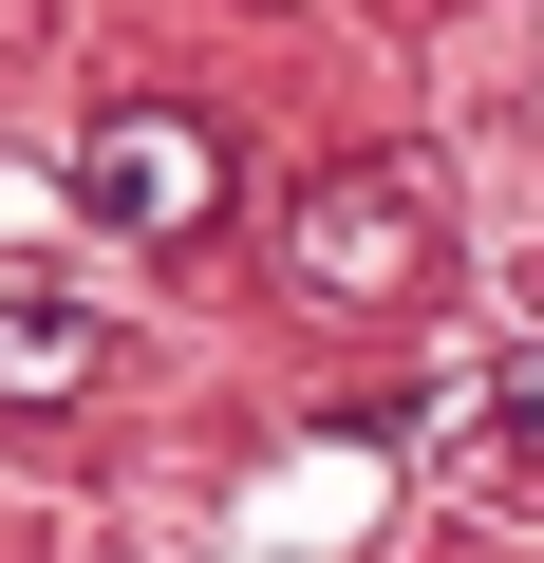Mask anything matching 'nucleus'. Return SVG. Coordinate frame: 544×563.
<instances>
[{"label":"nucleus","instance_id":"f03ea898","mask_svg":"<svg viewBox=\"0 0 544 563\" xmlns=\"http://www.w3.org/2000/svg\"><path fill=\"white\" fill-rule=\"evenodd\" d=\"M95 357H113V339H95L76 301H0V395H76Z\"/></svg>","mask_w":544,"mask_h":563},{"label":"nucleus","instance_id":"7ed1b4c3","mask_svg":"<svg viewBox=\"0 0 544 563\" xmlns=\"http://www.w3.org/2000/svg\"><path fill=\"white\" fill-rule=\"evenodd\" d=\"M395 207H413V188H320V282H338V301L395 282Z\"/></svg>","mask_w":544,"mask_h":563},{"label":"nucleus","instance_id":"f257e3e1","mask_svg":"<svg viewBox=\"0 0 544 563\" xmlns=\"http://www.w3.org/2000/svg\"><path fill=\"white\" fill-rule=\"evenodd\" d=\"M76 188H95L113 225H207V207H225V151H207L188 113H95V132H76Z\"/></svg>","mask_w":544,"mask_h":563},{"label":"nucleus","instance_id":"20e7f679","mask_svg":"<svg viewBox=\"0 0 544 563\" xmlns=\"http://www.w3.org/2000/svg\"><path fill=\"white\" fill-rule=\"evenodd\" d=\"M488 432H507V451L544 470V357H507V413H488Z\"/></svg>","mask_w":544,"mask_h":563}]
</instances>
